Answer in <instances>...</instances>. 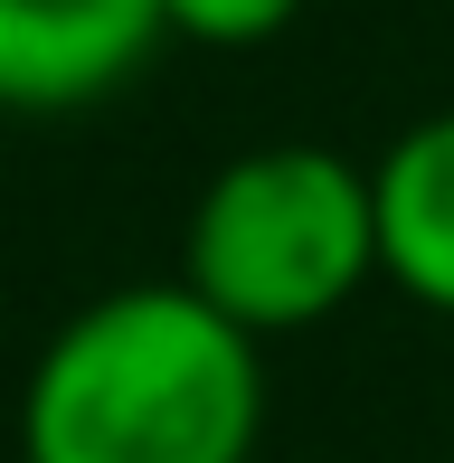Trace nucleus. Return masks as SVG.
I'll return each mask as SVG.
<instances>
[{
    "label": "nucleus",
    "mask_w": 454,
    "mask_h": 463,
    "mask_svg": "<svg viewBox=\"0 0 454 463\" xmlns=\"http://www.w3.org/2000/svg\"><path fill=\"white\" fill-rule=\"evenodd\" d=\"M171 48L161 0H0V114H86Z\"/></svg>",
    "instance_id": "7ed1b4c3"
},
{
    "label": "nucleus",
    "mask_w": 454,
    "mask_h": 463,
    "mask_svg": "<svg viewBox=\"0 0 454 463\" xmlns=\"http://www.w3.org/2000/svg\"><path fill=\"white\" fill-rule=\"evenodd\" d=\"M369 199H379V284L454 322V104L417 114L369 161Z\"/></svg>",
    "instance_id": "20e7f679"
},
{
    "label": "nucleus",
    "mask_w": 454,
    "mask_h": 463,
    "mask_svg": "<svg viewBox=\"0 0 454 463\" xmlns=\"http://www.w3.org/2000/svg\"><path fill=\"white\" fill-rule=\"evenodd\" d=\"M180 284L246 341L322 331L379 284L369 161H350L341 142H256L218 161L180 227Z\"/></svg>",
    "instance_id": "f03ea898"
},
{
    "label": "nucleus",
    "mask_w": 454,
    "mask_h": 463,
    "mask_svg": "<svg viewBox=\"0 0 454 463\" xmlns=\"http://www.w3.org/2000/svg\"><path fill=\"white\" fill-rule=\"evenodd\" d=\"M303 19V0H161V29L190 48H265Z\"/></svg>",
    "instance_id": "39448f33"
},
{
    "label": "nucleus",
    "mask_w": 454,
    "mask_h": 463,
    "mask_svg": "<svg viewBox=\"0 0 454 463\" xmlns=\"http://www.w3.org/2000/svg\"><path fill=\"white\" fill-rule=\"evenodd\" d=\"M256 435L265 341L180 275L76 303L19 378V463H256Z\"/></svg>",
    "instance_id": "f257e3e1"
}]
</instances>
